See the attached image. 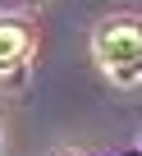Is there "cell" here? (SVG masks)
I'll return each mask as SVG.
<instances>
[{
	"label": "cell",
	"mask_w": 142,
	"mask_h": 156,
	"mask_svg": "<svg viewBox=\"0 0 142 156\" xmlns=\"http://www.w3.org/2000/svg\"><path fill=\"white\" fill-rule=\"evenodd\" d=\"M96 55L119 83H137L142 78V28L137 23H110L96 32Z\"/></svg>",
	"instance_id": "obj_1"
},
{
	"label": "cell",
	"mask_w": 142,
	"mask_h": 156,
	"mask_svg": "<svg viewBox=\"0 0 142 156\" xmlns=\"http://www.w3.org/2000/svg\"><path fill=\"white\" fill-rule=\"evenodd\" d=\"M28 46H32L28 28H19V23H0V73L14 69V64H23Z\"/></svg>",
	"instance_id": "obj_2"
}]
</instances>
